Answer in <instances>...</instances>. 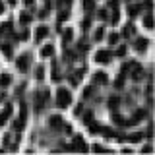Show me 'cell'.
<instances>
[{
  "mask_svg": "<svg viewBox=\"0 0 155 155\" xmlns=\"http://www.w3.org/2000/svg\"><path fill=\"white\" fill-rule=\"evenodd\" d=\"M140 12H142V6H140V4H132V6H128V14H130V16H138Z\"/></svg>",
  "mask_w": 155,
  "mask_h": 155,
  "instance_id": "4fadbf2b",
  "label": "cell"
},
{
  "mask_svg": "<svg viewBox=\"0 0 155 155\" xmlns=\"http://www.w3.org/2000/svg\"><path fill=\"white\" fill-rule=\"evenodd\" d=\"M91 91H93V89H91V87H87V89L84 91V95H85V97H89V95H91Z\"/></svg>",
  "mask_w": 155,
  "mask_h": 155,
  "instance_id": "836d02e7",
  "label": "cell"
},
{
  "mask_svg": "<svg viewBox=\"0 0 155 155\" xmlns=\"http://www.w3.org/2000/svg\"><path fill=\"white\" fill-rule=\"evenodd\" d=\"M93 81L99 84V85H105V84H109V78H107L105 72H97V74L93 76Z\"/></svg>",
  "mask_w": 155,
  "mask_h": 155,
  "instance_id": "5b68a950",
  "label": "cell"
},
{
  "mask_svg": "<svg viewBox=\"0 0 155 155\" xmlns=\"http://www.w3.org/2000/svg\"><path fill=\"white\" fill-rule=\"evenodd\" d=\"M33 19V16H29V14H21L19 16V23H29Z\"/></svg>",
  "mask_w": 155,
  "mask_h": 155,
  "instance_id": "ffe728a7",
  "label": "cell"
},
{
  "mask_svg": "<svg viewBox=\"0 0 155 155\" xmlns=\"http://www.w3.org/2000/svg\"><path fill=\"white\" fill-rule=\"evenodd\" d=\"M143 6H145V8H151V6H153V2H151V0H145Z\"/></svg>",
  "mask_w": 155,
  "mask_h": 155,
  "instance_id": "d6a6232c",
  "label": "cell"
},
{
  "mask_svg": "<svg viewBox=\"0 0 155 155\" xmlns=\"http://www.w3.org/2000/svg\"><path fill=\"white\" fill-rule=\"evenodd\" d=\"M62 4H70V0H58V6H62Z\"/></svg>",
  "mask_w": 155,
  "mask_h": 155,
  "instance_id": "e575fe53",
  "label": "cell"
},
{
  "mask_svg": "<svg viewBox=\"0 0 155 155\" xmlns=\"http://www.w3.org/2000/svg\"><path fill=\"white\" fill-rule=\"evenodd\" d=\"M72 149H81V151H87V145L85 142L78 136V138H74V145H72Z\"/></svg>",
  "mask_w": 155,
  "mask_h": 155,
  "instance_id": "52a82bcc",
  "label": "cell"
},
{
  "mask_svg": "<svg viewBox=\"0 0 155 155\" xmlns=\"http://www.w3.org/2000/svg\"><path fill=\"white\" fill-rule=\"evenodd\" d=\"M8 2H10V4H16V0H8Z\"/></svg>",
  "mask_w": 155,
  "mask_h": 155,
  "instance_id": "74e56055",
  "label": "cell"
},
{
  "mask_svg": "<svg viewBox=\"0 0 155 155\" xmlns=\"http://www.w3.org/2000/svg\"><path fill=\"white\" fill-rule=\"evenodd\" d=\"M134 64H136V62H134V60H130V62H126V64L122 66V72H124V74H128V72H130V70H132V68H134Z\"/></svg>",
  "mask_w": 155,
  "mask_h": 155,
  "instance_id": "d6986e66",
  "label": "cell"
},
{
  "mask_svg": "<svg viewBox=\"0 0 155 155\" xmlns=\"http://www.w3.org/2000/svg\"><path fill=\"white\" fill-rule=\"evenodd\" d=\"M41 54L43 56H52V54H54V47H52V45H47V47H43V51H41Z\"/></svg>",
  "mask_w": 155,
  "mask_h": 155,
  "instance_id": "9a60e30c",
  "label": "cell"
},
{
  "mask_svg": "<svg viewBox=\"0 0 155 155\" xmlns=\"http://www.w3.org/2000/svg\"><path fill=\"white\" fill-rule=\"evenodd\" d=\"M122 35H124V37H130V35H134V27H132V25H128V27H124V31H122Z\"/></svg>",
  "mask_w": 155,
  "mask_h": 155,
  "instance_id": "44dd1931",
  "label": "cell"
},
{
  "mask_svg": "<svg viewBox=\"0 0 155 155\" xmlns=\"http://www.w3.org/2000/svg\"><path fill=\"white\" fill-rule=\"evenodd\" d=\"M33 2H35V0H23V4H25V6H31Z\"/></svg>",
  "mask_w": 155,
  "mask_h": 155,
  "instance_id": "d590c367",
  "label": "cell"
},
{
  "mask_svg": "<svg viewBox=\"0 0 155 155\" xmlns=\"http://www.w3.org/2000/svg\"><path fill=\"white\" fill-rule=\"evenodd\" d=\"M51 126H52V128H56V130L64 128V124H62V118H60V116H58V114L51 116Z\"/></svg>",
  "mask_w": 155,
  "mask_h": 155,
  "instance_id": "ba28073f",
  "label": "cell"
},
{
  "mask_svg": "<svg viewBox=\"0 0 155 155\" xmlns=\"http://www.w3.org/2000/svg\"><path fill=\"white\" fill-rule=\"evenodd\" d=\"M118 35H116V33H110V35H109V43H110V45H116V43H118Z\"/></svg>",
  "mask_w": 155,
  "mask_h": 155,
  "instance_id": "7402d4cb",
  "label": "cell"
},
{
  "mask_svg": "<svg viewBox=\"0 0 155 155\" xmlns=\"http://www.w3.org/2000/svg\"><path fill=\"white\" fill-rule=\"evenodd\" d=\"M84 10H85V12L95 10V0H84Z\"/></svg>",
  "mask_w": 155,
  "mask_h": 155,
  "instance_id": "ac0fdd59",
  "label": "cell"
},
{
  "mask_svg": "<svg viewBox=\"0 0 155 155\" xmlns=\"http://www.w3.org/2000/svg\"><path fill=\"white\" fill-rule=\"evenodd\" d=\"M16 66H18L19 72H27V70H29V56H27V54H21V56L16 60Z\"/></svg>",
  "mask_w": 155,
  "mask_h": 155,
  "instance_id": "3957f363",
  "label": "cell"
},
{
  "mask_svg": "<svg viewBox=\"0 0 155 155\" xmlns=\"http://www.w3.org/2000/svg\"><path fill=\"white\" fill-rule=\"evenodd\" d=\"M118 12H116V8H114V12H113V18H110V23H113V25H114V23H118Z\"/></svg>",
  "mask_w": 155,
  "mask_h": 155,
  "instance_id": "484cf974",
  "label": "cell"
},
{
  "mask_svg": "<svg viewBox=\"0 0 155 155\" xmlns=\"http://www.w3.org/2000/svg\"><path fill=\"white\" fill-rule=\"evenodd\" d=\"M72 39H74V31H72V29H66V31L62 33V41H64V43H70Z\"/></svg>",
  "mask_w": 155,
  "mask_h": 155,
  "instance_id": "2e32d148",
  "label": "cell"
},
{
  "mask_svg": "<svg viewBox=\"0 0 155 155\" xmlns=\"http://www.w3.org/2000/svg\"><path fill=\"white\" fill-rule=\"evenodd\" d=\"M93 151H105L103 145H93Z\"/></svg>",
  "mask_w": 155,
  "mask_h": 155,
  "instance_id": "1f68e13d",
  "label": "cell"
},
{
  "mask_svg": "<svg viewBox=\"0 0 155 155\" xmlns=\"http://www.w3.org/2000/svg\"><path fill=\"white\" fill-rule=\"evenodd\" d=\"M128 140H130V142H132V143H136V142H142V140H143V134H142V132L130 134V136H128Z\"/></svg>",
  "mask_w": 155,
  "mask_h": 155,
  "instance_id": "e0dca14e",
  "label": "cell"
},
{
  "mask_svg": "<svg viewBox=\"0 0 155 155\" xmlns=\"http://www.w3.org/2000/svg\"><path fill=\"white\" fill-rule=\"evenodd\" d=\"M43 74H45V68H37V80H43V78H45V76H43Z\"/></svg>",
  "mask_w": 155,
  "mask_h": 155,
  "instance_id": "4316f807",
  "label": "cell"
},
{
  "mask_svg": "<svg viewBox=\"0 0 155 155\" xmlns=\"http://www.w3.org/2000/svg\"><path fill=\"white\" fill-rule=\"evenodd\" d=\"M72 103V93L68 89H64V87H60V89L56 91V105L60 107V109H64V107H68Z\"/></svg>",
  "mask_w": 155,
  "mask_h": 155,
  "instance_id": "6da1fadb",
  "label": "cell"
},
{
  "mask_svg": "<svg viewBox=\"0 0 155 155\" xmlns=\"http://www.w3.org/2000/svg\"><path fill=\"white\" fill-rule=\"evenodd\" d=\"M23 126H25V109H21V114H19V118L14 122V128H16V130H21Z\"/></svg>",
  "mask_w": 155,
  "mask_h": 155,
  "instance_id": "8992f818",
  "label": "cell"
},
{
  "mask_svg": "<svg viewBox=\"0 0 155 155\" xmlns=\"http://www.w3.org/2000/svg\"><path fill=\"white\" fill-rule=\"evenodd\" d=\"M4 12V4H0V14H2Z\"/></svg>",
  "mask_w": 155,
  "mask_h": 155,
  "instance_id": "8d00e7d4",
  "label": "cell"
},
{
  "mask_svg": "<svg viewBox=\"0 0 155 155\" xmlns=\"http://www.w3.org/2000/svg\"><path fill=\"white\" fill-rule=\"evenodd\" d=\"M110 58H113V52L110 51H97L95 52V62H99V64H109Z\"/></svg>",
  "mask_w": 155,
  "mask_h": 155,
  "instance_id": "7a4b0ae2",
  "label": "cell"
},
{
  "mask_svg": "<svg viewBox=\"0 0 155 155\" xmlns=\"http://www.w3.org/2000/svg\"><path fill=\"white\" fill-rule=\"evenodd\" d=\"M143 25H145V29L153 27V16H151V14H145V16H143Z\"/></svg>",
  "mask_w": 155,
  "mask_h": 155,
  "instance_id": "5bb4252c",
  "label": "cell"
},
{
  "mask_svg": "<svg viewBox=\"0 0 155 155\" xmlns=\"http://www.w3.org/2000/svg\"><path fill=\"white\" fill-rule=\"evenodd\" d=\"M12 113H14V107H12V105H6V107H4V110L0 113V126L6 124V120L12 116Z\"/></svg>",
  "mask_w": 155,
  "mask_h": 155,
  "instance_id": "277c9868",
  "label": "cell"
},
{
  "mask_svg": "<svg viewBox=\"0 0 155 155\" xmlns=\"http://www.w3.org/2000/svg\"><path fill=\"white\" fill-rule=\"evenodd\" d=\"M89 130L91 132H101V126L99 124H89Z\"/></svg>",
  "mask_w": 155,
  "mask_h": 155,
  "instance_id": "83f0119b",
  "label": "cell"
},
{
  "mask_svg": "<svg viewBox=\"0 0 155 155\" xmlns=\"http://www.w3.org/2000/svg\"><path fill=\"white\" fill-rule=\"evenodd\" d=\"M48 35V27H45V25H41V27H37V33H35V37H37V41H43Z\"/></svg>",
  "mask_w": 155,
  "mask_h": 155,
  "instance_id": "9c48e42d",
  "label": "cell"
},
{
  "mask_svg": "<svg viewBox=\"0 0 155 155\" xmlns=\"http://www.w3.org/2000/svg\"><path fill=\"white\" fill-rule=\"evenodd\" d=\"M10 84H12V76H10V74H2V76H0V87H8Z\"/></svg>",
  "mask_w": 155,
  "mask_h": 155,
  "instance_id": "7c38bea8",
  "label": "cell"
},
{
  "mask_svg": "<svg viewBox=\"0 0 155 155\" xmlns=\"http://www.w3.org/2000/svg\"><path fill=\"white\" fill-rule=\"evenodd\" d=\"M109 6L110 8H116V6H118V0H109Z\"/></svg>",
  "mask_w": 155,
  "mask_h": 155,
  "instance_id": "4dcf8cb0",
  "label": "cell"
},
{
  "mask_svg": "<svg viewBox=\"0 0 155 155\" xmlns=\"http://www.w3.org/2000/svg\"><path fill=\"white\" fill-rule=\"evenodd\" d=\"M147 39H136V45H134V48L136 51H145V47H147Z\"/></svg>",
  "mask_w": 155,
  "mask_h": 155,
  "instance_id": "8fae6325",
  "label": "cell"
},
{
  "mask_svg": "<svg viewBox=\"0 0 155 155\" xmlns=\"http://www.w3.org/2000/svg\"><path fill=\"white\" fill-rule=\"evenodd\" d=\"M143 78V70L140 68L138 64H134V72H132V80H136V81H140Z\"/></svg>",
  "mask_w": 155,
  "mask_h": 155,
  "instance_id": "30bf717a",
  "label": "cell"
},
{
  "mask_svg": "<svg viewBox=\"0 0 155 155\" xmlns=\"http://www.w3.org/2000/svg\"><path fill=\"white\" fill-rule=\"evenodd\" d=\"M0 48H2V52L6 56H12V48H10V45H0Z\"/></svg>",
  "mask_w": 155,
  "mask_h": 155,
  "instance_id": "603a6c76",
  "label": "cell"
},
{
  "mask_svg": "<svg viewBox=\"0 0 155 155\" xmlns=\"http://www.w3.org/2000/svg\"><path fill=\"white\" fill-rule=\"evenodd\" d=\"M97 16H99L101 19H107V12H105V10H99V14H97Z\"/></svg>",
  "mask_w": 155,
  "mask_h": 155,
  "instance_id": "f546056e",
  "label": "cell"
},
{
  "mask_svg": "<svg viewBox=\"0 0 155 155\" xmlns=\"http://www.w3.org/2000/svg\"><path fill=\"white\" fill-rule=\"evenodd\" d=\"M93 39H95V41H101V39H103V27H99V29H97V31H95Z\"/></svg>",
  "mask_w": 155,
  "mask_h": 155,
  "instance_id": "cb8c5ba5",
  "label": "cell"
},
{
  "mask_svg": "<svg viewBox=\"0 0 155 155\" xmlns=\"http://www.w3.org/2000/svg\"><path fill=\"white\" fill-rule=\"evenodd\" d=\"M118 101H120L118 97H110V99H109V107H113V109H114V107L118 105Z\"/></svg>",
  "mask_w": 155,
  "mask_h": 155,
  "instance_id": "d4e9b609",
  "label": "cell"
},
{
  "mask_svg": "<svg viewBox=\"0 0 155 155\" xmlns=\"http://www.w3.org/2000/svg\"><path fill=\"white\" fill-rule=\"evenodd\" d=\"M116 54H118V56H122V54H126V45H122V47H120L118 51H116Z\"/></svg>",
  "mask_w": 155,
  "mask_h": 155,
  "instance_id": "f1b7e54d",
  "label": "cell"
}]
</instances>
